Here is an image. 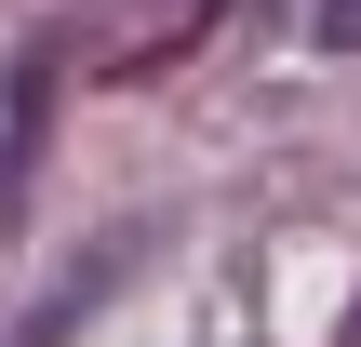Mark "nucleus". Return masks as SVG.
<instances>
[{
	"label": "nucleus",
	"instance_id": "1",
	"mask_svg": "<svg viewBox=\"0 0 361 347\" xmlns=\"http://www.w3.org/2000/svg\"><path fill=\"white\" fill-rule=\"evenodd\" d=\"M322 53H361V0H322Z\"/></svg>",
	"mask_w": 361,
	"mask_h": 347
}]
</instances>
